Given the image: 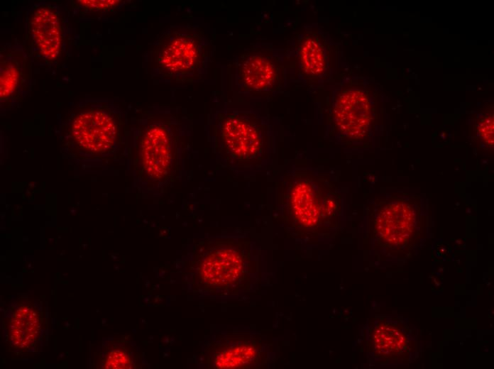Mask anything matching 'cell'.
<instances>
[{"instance_id": "18", "label": "cell", "mask_w": 494, "mask_h": 369, "mask_svg": "<svg viewBox=\"0 0 494 369\" xmlns=\"http://www.w3.org/2000/svg\"><path fill=\"white\" fill-rule=\"evenodd\" d=\"M129 366L128 356L121 351H112L109 355L106 367L109 368L122 369Z\"/></svg>"}, {"instance_id": "11", "label": "cell", "mask_w": 494, "mask_h": 369, "mask_svg": "<svg viewBox=\"0 0 494 369\" xmlns=\"http://www.w3.org/2000/svg\"><path fill=\"white\" fill-rule=\"evenodd\" d=\"M0 99L1 105L19 100L30 85L26 55L18 44H6L1 50Z\"/></svg>"}, {"instance_id": "16", "label": "cell", "mask_w": 494, "mask_h": 369, "mask_svg": "<svg viewBox=\"0 0 494 369\" xmlns=\"http://www.w3.org/2000/svg\"><path fill=\"white\" fill-rule=\"evenodd\" d=\"M478 133L481 139L489 146H493V116L485 115L480 120Z\"/></svg>"}, {"instance_id": "15", "label": "cell", "mask_w": 494, "mask_h": 369, "mask_svg": "<svg viewBox=\"0 0 494 369\" xmlns=\"http://www.w3.org/2000/svg\"><path fill=\"white\" fill-rule=\"evenodd\" d=\"M255 349L248 345H241L217 355L215 365L218 368H236L244 366L256 357Z\"/></svg>"}, {"instance_id": "5", "label": "cell", "mask_w": 494, "mask_h": 369, "mask_svg": "<svg viewBox=\"0 0 494 369\" xmlns=\"http://www.w3.org/2000/svg\"><path fill=\"white\" fill-rule=\"evenodd\" d=\"M121 124V116L112 105L87 104L74 116L70 133L80 150L98 155L118 147Z\"/></svg>"}, {"instance_id": "12", "label": "cell", "mask_w": 494, "mask_h": 369, "mask_svg": "<svg viewBox=\"0 0 494 369\" xmlns=\"http://www.w3.org/2000/svg\"><path fill=\"white\" fill-rule=\"evenodd\" d=\"M300 67L303 75L317 79L328 67L327 50L324 40L317 31H307L298 48Z\"/></svg>"}, {"instance_id": "7", "label": "cell", "mask_w": 494, "mask_h": 369, "mask_svg": "<svg viewBox=\"0 0 494 369\" xmlns=\"http://www.w3.org/2000/svg\"><path fill=\"white\" fill-rule=\"evenodd\" d=\"M417 207L402 198L381 202L374 221V233L383 247L402 249L413 243L419 231Z\"/></svg>"}, {"instance_id": "9", "label": "cell", "mask_w": 494, "mask_h": 369, "mask_svg": "<svg viewBox=\"0 0 494 369\" xmlns=\"http://www.w3.org/2000/svg\"><path fill=\"white\" fill-rule=\"evenodd\" d=\"M333 117L341 134L350 139L363 138L372 121L368 98L358 89L343 91L336 98Z\"/></svg>"}, {"instance_id": "2", "label": "cell", "mask_w": 494, "mask_h": 369, "mask_svg": "<svg viewBox=\"0 0 494 369\" xmlns=\"http://www.w3.org/2000/svg\"><path fill=\"white\" fill-rule=\"evenodd\" d=\"M207 133L216 158L230 170L260 168L270 157V126L254 111L216 109L208 115Z\"/></svg>"}, {"instance_id": "13", "label": "cell", "mask_w": 494, "mask_h": 369, "mask_svg": "<svg viewBox=\"0 0 494 369\" xmlns=\"http://www.w3.org/2000/svg\"><path fill=\"white\" fill-rule=\"evenodd\" d=\"M373 343L376 353L389 358L406 352L408 338L400 326L383 322L377 325L373 334Z\"/></svg>"}, {"instance_id": "1", "label": "cell", "mask_w": 494, "mask_h": 369, "mask_svg": "<svg viewBox=\"0 0 494 369\" xmlns=\"http://www.w3.org/2000/svg\"><path fill=\"white\" fill-rule=\"evenodd\" d=\"M191 136L190 121L177 108L160 107L138 128L136 163L141 177L168 186L178 179Z\"/></svg>"}, {"instance_id": "6", "label": "cell", "mask_w": 494, "mask_h": 369, "mask_svg": "<svg viewBox=\"0 0 494 369\" xmlns=\"http://www.w3.org/2000/svg\"><path fill=\"white\" fill-rule=\"evenodd\" d=\"M234 67L235 84L241 93L268 95L282 86V64L268 48L255 45L246 50L238 56Z\"/></svg>"}, {"instance_id": "3", "label": "cell", "mask_w": 494, "mask_h": 369, "mask_svg": "<svg viewBox=\"0 0 494 369\" xmlns=\"http://www.w3.org/2000/svg\"><path fill=\"white\" fill-rule=\"evenodd\" d=\"M213 46L205 33L191 25H173L164 31L148 58L153 77L168 84L202 82L210 67Z\"/></svg>"}, {"instance_id": "4", "label": "cell", "mask_w": 494, "mask_h": 369, "mask_svg": "<svg viewBox=\"0 0 494 369\" xmlns=\"http://www.w3.org/2000/svg\"><path fill=\"white\" fill-rule=\"evenodd\" d=\"M282 202L297 229L317 233L333 224L340 213L335 184L322 173L297 170L282 181Z\"/></svg>"}, {"instance_id": "10", "label": "cell", "mask_w": 494, "mask_h": 369, "mask_svg": "<svg viewBox=\"0 0 494 369\" xmlns=\"http://www.w3.org/2000/svg\"><path fill=\"white\" fill-rule=\"evenodd\" d=\"M202 259L199 273L204 282L210 285H228L243 273L245 253L233 242L219 244Z\"/></svg>"}, {"instance_id": "17", "label": "cell", "mask_w": 494, "mask_h": 369, "mask_svg": "<svg viewBox=\"0 0 494 369\" xmlns=\"http://www.w3.org/2000/svg\"><path fill=\"white\" fill-rule=\"evenodd\" d=\"M122 1H77L83 9L88 11L110 10L121 4Z\"/></svg>"}, {"instance_id": "8", "label": "cell", "mask_w": 494, "mask_h": 369, "mask_svg": "<svg viewBox=\"0 0 494 369\" xmlns=\"http://www.w3.org/2000/svg\"><path fill=\"white\" fill-rule=\"evenodd\" d=\"M27 25L34 53L48 63L57 60L65 42L63 18L59 9L46 3L35 5L28 14Z\"/></svg>"}, {"instance_id": "14", "label": "cell", "mask_w": 494, "mask_h": 369, "mask_svg": "<svg viewBox=\"0 0 494 369\" xmlns=\"http://www.w3.org/2000/svg\"><path fill=\"white\" fill-rule=\"evenodd\" d=\"M38 327L37 314L27 307L19 308L13 314L10 324L13 343L21 348L30 344L35 338Z\"/></svg>"}]
</instances>
